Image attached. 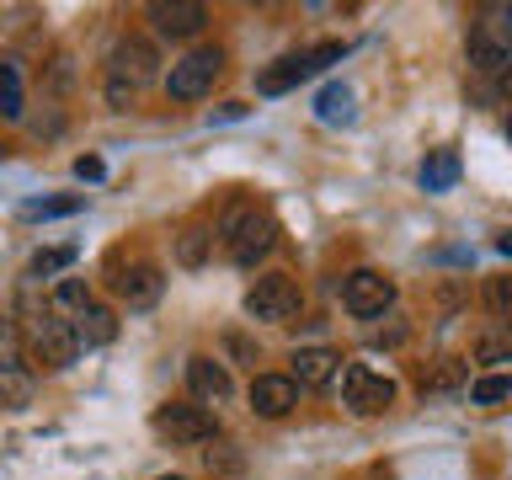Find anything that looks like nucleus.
Masks as SVG:
<instances>
[{
	"label": "nucleus",
	"instance_id": "3",
	"mask_svg": "<svg viewBox=\"0 0 512 480\" xmlns=\"http://www.w3.org/2000/svg\"><path fill=\"white\" fill-rule=\"evenodd\" d=\"M155 432L176 448H192V443H214L219 422L208 406H198V400H166V406L155 411Z\"/></svg>",
	"mask_w": 512,
	"mask_h": 480
},
{
	"label": "nucleus",
	"instance_id": "22",
	"mask_svg": "<svg viewBox=\"0 0 512 480\" xmlns=\"http://www.w3.org/2000/svg\"><path fill=\"white\" fill-rule=\"evenodd\" d=\"M0 118H6V123L22 118V80H16V70L6 59H0Z\"/></svg>",
	"mask_w": 512,
	"mask_h": 480
},
{
	"label": "nucleus",
	"instance_id": "33",
	"mask_svg": "<svg viewBox=\"0 0 512 480\" xmlns=\"http://www.w3.org/2000/svg\"><path fill=\"white\" fill-rule=\"evenodd\" d=\"M0 331H6V326H0Z\"/></svg>",
	"mask_w": 512,
	"mask_h": 480
},
{
	"label": "nucleus",
	"instance_id": "16",
	"mask_svg": "<svg viewBox=\"0 0 512 480\" xmlns=\"http://www.w3.org/2000/svg\"><path fill=\"white\" fill-rule=\"evenodd\" d=\"M470 70L475 75H507V43L491 38V32H475L470 38Z\"/></svg>",
	"mask_w": 512,
	"mask_h": 480
},
{
	"label": "nucleus",
	"instance_id": "14",
	"mask_svg": "<svg viewBox=\"0 0 512 480\" xmlns=\"http://www.w3.org/2000/svg\"><path fill=\"white\" fill-rule=\"evenodd\" d=\"M336 374H342V358H336L331 347H299L294 352V379L299 390H320V384H331Z\"/></svg>",
	"mask_w": 512,
	"mask_h": 480
},
{
	"label": "nucleus",
	"instance_id": "30",
	"mask_svg": "<svg viewBox=\"0 0 512 480\" xmlns=\"http://www.w3.org/2000/svg\"><path fill=\"white\" fill-rule=\"evenodd\" d=\"M107 102H112V107H128V102H134V86H123V80H107Z\"/></svg>",
	"mask_w": 512,
	"mask_h": 480
},
{
	"label": "nucleus",
	"instance_id": "17",
	"mask_svg": "<svg viewBox=\"0 0 512 480\" xmlns=\"http://www.w3.org/2000/svg\"><path fill=\"white\" fill-rule=\"evenodd\" d=\"M0 406H11V411L32 406V374L22 363H0Z\"/></svg>",
	"mask_w": 512,
	"mask_h": 480
},
{
	"label": "nucleus",
	"instance_id": "32",
	"mask_svg": "<svg viewBox=\"0 0 512 480\" xmlns=\"http://www.w3.org/2000/svg\"><path fill=\"white\" fill-rule=\"evenodd\" d=\"M160 480H182V475H160Z\"/></svg>",
	"mask_w": 512,
	"mask_h": 480
},
{
	"label": "nucleus",
	"instance_id": "19",
	"mask_svg": "<svg viewBox=\"0 0 512 480\" xmlns=\"http://www.w3.org/2000/svg\"><path fill=\"white\" fill-rule=\"evenodd\" d=\"M208 251H214V230H203V224H187V230L176 235V262L182 267H203Z\"/></svg>",
	"mask_w": 512,
	"mask_h": 480
},
{
	"label": "nucleus",
	"instance_id": "21",
	"mask_svg": "<svg viewBox=\"0 0 512 480\" xmlns=\"http://www.w3.org/2000/svg\"><path fill=\"white\" fill-rule=\"evenodd\" d=\"M86 198H32L22 203V219H64V214H80Z\"/></svg>",
	"mask_w": 512,
	"mask_h": 480
},
{
	"label": "nucleus",
	"instance_id": "13",
	"mask_svg": "<svg viewBox=\"0 0 512 480\" xmlns=\"http://www.w3.org/2000/svg\"><path fill=\"white\" fill-rule=\"evenodd\" d=\"M160 294H166V278H160L155 262H139L118 278V299L128 304V310H155Z\"/></svg>",
	"mask_w": 512,
	"mask_h": 480
},
{
	"label": "nucleus",
	"instance_id": "10",
	"mask_svg": "<svg viewBox=\"0 0 512 480\" xmlns=\"http://www.w3.org/2000/svg\"><path fill=\"white\" fill-rule=\"evenodd\" d=\"M299 406V384L288 374H256L251 379V411L267 416V422H278V416H288Z\"/></svg>",
	"mask_w": 512,
	"mask_h": 480
},
{
	"label": "nucleus",
	"instance_id": "12",
	"mask_svg": "<svg viewBox=\"0 0 512 480\" xmlns=\"http://www.w3.org/2000/svg\"><path fill=\"white\" fill-rule=\"evenodd\" d=\"M150 22L166 38H192V32L208 27V6H198V0H160V6H150Z\"/></svg>",
	"mask_w": 512,
	"mask_h": 480
},
{
	"label": "nucleus",
	"instance_id": "5",
	"mask_svg": "<svg viewBox=\"0 0 512 480\" xmlns=\"http://www.w3.org/2000/svg\"><path fill=\"white\" fill-rule=\"evenodd\" d=\"M299 283L288 278V272H267V278H256L246 288V315L262 320V326H283V320L299 315Z\"/></svg>",
	"mask_w": 512,
	"mask_h": 480
},
{
	"label": "nucleus",
	"instance_id": "18",
	"mask_svg": "<svg viewBox=\"0 0 512 480\" xmlns=\"http://www.w3.org/2000/svg\"><path fill=\"white\" fill-rule=\"evenodd\" d=\"M454 182H459V155L454 150H432L422 160V187L427 192H448Z\"/></svg>",
	"mask_w": 512,
	"mask_h": 480
},
{
	"label": "nucleus",
	"instance_id": "31",
	"mask_svg": "<svg viewBox=\"0 0 512 480\" xmlns=\"http://www.w3.org/2000/svg\"><path fill=\"white\" fill-rule=\"evenodd\" d=\"M75 176H80V182H96V176H102V160H96V155H80V160H75Z\"/></svg>",
	"mask_w": 512,
	"mask_h": 480
},
{
	"label": "nucleus",
	"instance_id": "8",
	"mask_svg": "<svg viewBox=\"0 0 512 480\" xmlns=\"http://www.w3.org/2000/svg\"><path fill=\"white\" fill-rule=\"evenodd\" d=\"M342 304H347L358 320H374V315H384V310L395 304V283L384 278L379 267H358V272L342 283Z\"/></svg>",
	"mask_w": 512,
	"mask_h": 480
},
{
	"label": "nucleus",
	"instance_id": "2",
	"mask_svg": "<svg viewBox=\"0 0 512 480\" xmlns=\"http://www.w3.org/2000/svg\"><path fill=\"white\" fill-rule=\"evenodd\" d=\"M342 54H347V43H336V38L304 48V54H283L278 64H267V70L256 75V91H262V96H283V91H294L299 80H310V75L326 70V64H336Z\"/></svg>",
	"mask_w": 512,
	"mask_h": 480
},
{
	"label": "nucleus",
	"instance_id": "1",
	"mask_svg": "<svg viewBox=\"0 0 512 480\" xmlns=\"http://www.w3.org/2000/svg\"><path fill=\"white\" fill-rule=\"evenodd\" d=\"M219 240H224V251H230L235 267H256L272 246H278V224H272V214H262V208L235 203L230 214L219 219Z\"/></svg>",
	"mask_w": 512,
	"mask_h": 480
},
{
	"label": "nucleus",
	"instance_id": "4",
	"mask_svg": "<svg viewBox=\"0 0 512 480\" xmlns=\"http://www.w3.org/2000/svg\"><path fill=\"white\" fill-rule=\"evenodd\" d=\"M27 352L43 368H70L80 358V342H75V331H70V320H64V315L38 310L27 320Z\"/></svg>",
	"mask_w": 512,
	"mask_h": 480
},
{
	"label": "nucleus",
	"instance_id": "26",
	"mask_svg": "<svg viewBox=\"0 0 512 480\" xmlns=\"http://www.w3.org/2000/svg\"><path fill=\"white\" fill-rule=\"evenodd\" d=\"M86 304H91V288H86V278H64L59 288H54V315L59 310H86Z\"/></svg>",
	"mask_w": 512,
	"mask_h": 480
},
{
	"label": "nucleus",
	"instance_id": "24",
	"mask_svg": "<svg viewBox=\"0 0 512 480\" xmlns=\"http://www.w3.org/2000/svg\"><path fill=\"white\" fill-rule=\"evenodd\" d=\"M512 395V379L507 374H486L470 384V406H502V400Z\"/></svg>",
	"mask_w": 512,
	"mask_h": 480
},
{
	"label": "nucleus",
	"instance_id": "29",
	"mask_svg": "<svg viewBox=\"0 0 512 480\" xmlns=\"http://www.w3.org/2000/svg\"><path fill=\"white\" fill-rule=\"evenodd\" d=\"M208 470H240V454H230V443L208 448Z\"/></svg>",
	"mask_w": 512,
	"mask_h": 480
},
{
	"label": "nucleus",
	"instance_id": "23",
	"mask_svg": "<svg viewBox=\"0 0 512 480\" xmlns=\"http://www.w3.org/2000/svg\"><path fill=\"white\" fill-rule=\"evenodd\" d=\"M75 267V246H54V251H38L27 262V278H54V272Z\"/></svg>",
	"mask_w": 512,
	"mask_h": 480
},
{
	"label": "nucleus",
	"instance_id": "6",
	"mask_svg": "<svg viewBox=\"0 0 512 480\" xmlns=\"http://www.w3.org/2000/svg\"><path fill=\"white\" fill-rule=\"evenodd\" d=\"M219 75H224V54H219V48H192L187 59L171 64L166 91H171V102H203V96L214 91Z\"/></svg>",
	"mask_w": 512,
	"mask_h": 480
},
{
	"label": "nucleus",
	"instance_id": "11",
	"mask_svg": "<svg viewBox=\"0 0 512 480\" xmlns=\"http://www.w3.org/2000/svg\"><path fill=\"white\" fill-rule=\"evenodd\" d=\"M187 390L198 406H224L235 384H230V368L219 358H187Z\"/></svg>",
	"mask_w": 512,
	"mask_h": 480
},
{
	"label": "nucleus",
	"instance_id": "9",
	"mask_svg": "<svg viewBox=\"0 0 512 480\" xmlns=\"http://www.w3.org/2000/svg\"><path fill=\"white\" fill-rule=\"evenodd\" d=\"M112 80H123V86H144V80H155L160 75V54H155V43L150 38H118L112 43Z\"/></svg>",
	"mask_w": 512,
	"mask_h": 480
},
{
	"label": "nucleus",
	"instance_id": "7",
	"mask_svg": "<svg viewBox=\"0 0 512 480\" xmlns=\"http://www.w3.org/2000/svg\"><path fill=\"white\" fill-rule=\"evenodd\" d=\"M342 406L352 416H379L395 406V379H384L379 368L368 363H347L342 368Z\"/></svg>",
	"mask_w": 512,
	"mask_h": 480
},
{
	"label": "nucleus",
	"instance_id": "27",
	"mask_svg": "<svg viewBox=\"0 0 512 480\" xmlns=\"http://www.w3.org/2000/svg\"><path fill=\"white\" fill-rule=\"evenodd\" d=\"M507 358H512L507 336H480L475 342V363H507Z\"/></svg>",
	"mask_w": 512,
	"mask_h": 480
},
{
	"label": "nucleus",
	"instance_id": "20",
	"mask_svg": "<svg viewBox=\"0 0 512 480\" xmlns=\"http://www.w3.org/2000/svg\"><path fill=\"white\" fill-rule=\"evenodd\" d=\"M315 112H320V123H347L352 118V91L347 86H326L320 102H315Z\"/></svg>",
	"mask_w": 512,
	"mask_h": 480
},
{
	"label": "nucleus",
	"instance_id": "28",
	"mask_svg": "<svg viewBox=\"0 0 512 480\" xmlns=\"http://www.w3.org/2000/svg\"><path fill=\"white\" fill-rule=\"evenodd\" d=\"M486 304H491V315H496V320H507V315H512V283H507V278H491Z\"/></svg>",
	"mask_w": 512,
	"mask_h": 480
},
{
	"label": "nucleus",
	"instance_id": "25",
	"mask_svg": "<svg viewBox=\"0 0 512 480\" xmlns=\"http://www.w3.org/2000/svg\"><path fill=\"white\" fill-rule=\"evenodd\" d=\"M459 379H464L459 358H438V368H427V374H422V395H443V390H454Z\"/></svg>",
	"mask_w": 512,
	"mask_h": 480
},
{
	"label": "nucleus",
	"instance_id": "15",
	"mask_svg": "<svg viewBox=\"0 0 512 480\" xmlns=\"http://www.w3.org/2000/svg\"><path fill=\"white\" fill-rule=\"evenodd\" d=\"M70 331H75L80 347H107L112 336H118V315H112L107 304H86V310L70 320Z\"/></svg>",
	"mask_w": 512,
	"mask_h": 480
}]
</instances>
